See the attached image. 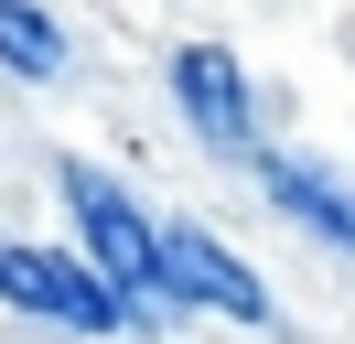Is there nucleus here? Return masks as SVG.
<instances>
[{"label":"nucleus","instance_id":"obj_1","mask_svg":"<svg viewBox=\"0 0 355 344\" xmlns=\"http://www.w3.org/2000/svg\"><path fill=\"white\" fill-rule=\"evenodd\" d=\"M65 194H76V226H87L97 269H108L119 291H140L151 312H173V291H162V215H140L108 172H65Z\"/></svg>","mask_w":355,"mask_h":344},{"label":"nucleus","instance_id":"obj_5","mask_svg":"<svg viewBox=\"0 0 355 344\" xmlns=\"http://www.w3.org/2000/svg\"><path fill=\"white\" fill-rule=\"evenodd\" d=\"M269 194H280L291 215H312L323 237H345V248H355V183H334V172H302V162H269Z\"/></svg>","mask_w":355,"mask_h":344},{"label":"nucleus","instance_id":"obj_6","mask_svg":"<svg viewBox=\"0 0 355 344\" xmlns=\"http://www.w3.org/2000/svg\"><path fill=\"white\" fill-rule=\"evenodd\" d=\"M0 64H11V76H54V64H65L54 11H33V0H0Z\"/></svg>","mask_w":355,"mask_h":344},{"label":"nucleus","instance_id":"obj_4","mask_svg":"<svg viewBox=\"0 0 355 344\" xmlns=\"http://www.w3.org/2000/svg\"><path fill=\"white\" fill-rule=\"evenodd\" d=\"M173 86H183V119H194L205 140L248 150V86H237V64H226V54H183Z\"/></svg>","mask_w":355,"mask_h":344},{"label":"nucleus","instance_id":"obj_3","mask_svg":"<svg viewBox=\"0 0 355 344\" xmlns=\"http://www.w3.org/2000/svg\"><path fill=\"white\" fill-rule=\"evenodd\" d=\"M162 291H173V301H216V312H237V322L269 312V291L216 248V237H194V226H162Z\"/></svg>","mask_w":355,"mask_h":344},{"label":"nucleus","instance_id":"obj_2","mask_svg":"<svg viewBox=\"0 0 355 344\" xmlns=\"http://www.w3.org/2000/svg\"><path fill=\"white\" fill-rule=\"evenodd\" d=\"M0 291L22 301V312L76 322V334H108V322H119V301H130L108 269H76V258H44V248H0Z\"/></svg>","mask_w":355,"mask_h":344}]
</instances>
